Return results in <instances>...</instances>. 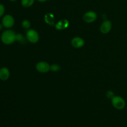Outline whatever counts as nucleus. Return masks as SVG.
I'll use <instances>...</instances> for the list:
<instances>
[{"label":"nucleus","instance_id":"f257e3e1","mask_svg":"<svg viewBox=\"0 0 127 127\" xmlns=\"http://www.w3.org/2000/svg\"><path fill=\"white\" fill-rule=\"evenodd\" d=\"M1 42L5 45H11L16 40V34L13 31L7 29L1 35Z\"/></svg>","mask_w":127,"mask_h":127},{"label":"nucleus","instance_id":"f03ea898","mask_svg":"<svg viewBox=\"0 0 127 127\" xmlns=\"http://www.w3.org/2000/svg\"><path fill=\"white\" fill-rule=\"evenodd\" d=\"M112 103L113 106L115 109H119V110L124 109L126 105L125 100L120 96H114L112 99Z\"/></svg>","mask_w":127,"mask_h":127},{"label":"nucleus","instance_id":"7ed1b4c3","mask_svg":"<svg viewBox=\"0 0 127 127\" xmlns=\"http://www.w3.org/2000/svg\"><path fill=\"white\" fill-rule=\"evenodd\" d=\"M2 24L5 28H11L14 24V19L13 16L10 14H6L4 16L2 19Z\"/></svg>","mask_w":127,"mask_h":127},{"label":"nucleus","instance_id":"20e7f679","mask_svg":"<svg viewBox=\"0 0 127 127\" xmlns=\"http://www.w3.org/2000/svg\"><path fill=\"white\" fill-rule=\"evenodd\" d=\"M26 37L27 40L31 43H37L39 39V36L38 33L33 29H30L26 33Z\"/></svg>","mask_w":127,"mask_h":127},{"label":"nucleus","instance_id":"39448f33","mask_svg":"<svg viewBox=\"0 0 127 127\" xmlns=\"http://www.w3.org/2000/svg\"><path fill=\"white\" fill-rule=\"evenodd\" d=\"M36 69L40 73H47L50 69V66L47 62H39L36 65Z\"/></svg>","mask_w":127,"mask_h":127},{"label":"nucleus","instance_id":"423d86ee","mask_svg":"<svg viewBox=\"0 0 127 127\" xmlns=\"http://www.w3.org/2000/svg\"><path fill=\"white\" fill-rule=\"evenodd\" d=\"M97 18V14L95 12L93 11H89L86 12L83 16V19L86 22L91 23V22H94L95 21Z\"/></svg>","mask_w":127,"mask_h":127},{"label":"nucleus","instance_id":"0eeeda50","mask_svg":"<svg viewBox=\"0 0 127 127\" xmlns=\"http://www.w3.org/2000/svg\"><path fill=\"white\" fill-rule=\"evenodd\" d=\"M112 29V23L110 21H104L100 26V31L103 33H108Z\"/></svg>","mask_w":127,"mask_h":127},{"label":"nucleus","instance_id":"6e6552de","mask_svg":"<svg viewBox=\"0 0 127 127\" xmlns=\"http://www.w3.org/2000/svg\"><path fill=\"white\" fill-rule=\"evenodd\" d=\"M10 76L9 70L6 67H2L0 68V79L1 81H6Z\"/></svg>","mask_w":127,"mask_h":127},{"label":"nucleus","instance_id":"1a4fd4ad","mask_svg":"<svg viewBox=\"0 0 127 127\" xmlns=\"http://www.w3.org/2000/svg\"><path fill=\"white\" fill-rule=\"evenodd\" d=\"M71 45L76 48H79L84 45V41L81 37H74L71 40Z\"/></svg>","mask_w":127,"mask_h":127},{"label":"nucleus","instance_id":"9d476101","mask_svg":"<svg viewBox=\"0 0 127 127\" xmlns=\"http://www.w3.org/2000/svg\"><path fill=\"white\" fill-rule=\"evenodd\" d=\"M69 26V22L67 20H62L56 24L55 27L58 30H62L67 28Z\"/></svg>","mask_w":127,"mask_h":127},{"label":"nucleus","instance_id":"9b49d317","mask_svg":"<svg viewBox=\"0 0 127 127\" xmlns=\"http://www.w3.org/2000/svg\"><path fill=\"white\" fill-rule=\"evenodd\" d=\"M45 20L48 24L54 25V16L51 13H47L45 16Z\"/></svg>","mask_w":127,"mask_h":127},{"label":"nucleus","instance_id":"f8f14e48","mask_svg":"<svg viewBox=\"0 0 127 127\" xmlns=\"http://www.w3.org/2000/svg\"><path fill=\"white\" fill-rule=\"evenodd\" d=\"M35 0H21V4L23 7H29L33 5Z\"/></svg>","mask_w":127,"mask_h":127},{"label":"nucleus","instance_id":"ddd939ff","mask_svg":"<svg viewBox=\"0 0 127 127\" xmlns=\"http://www.w3.org/2000/svg\"><path fill=\"white\" fill-rule=\"evenodd\" d=\"M22 26L24 29H29L30 27V26H31V23L27 20H24V21H22Z\"/></svg>","mask_w":127,"mask_h":127},{"label":"nucleus","instance_id":"4468645a","mask_svg":"<svg viewBox=\"0 0 127 127\" xmlns=\"http://www.w3.org/2000/svg\"><path fill=\"white\" fill-rule=\"evenodd\" d=\"M60 69V66L58 64H52V66H50V70H52V71H58Z\"/></svg>","mask_w":127,"mask_h":127},{"label":"nucleus","instance_id":"2eb2a0df","mask_svg":"<svg viewBox=\"0 0 127 127\" xmlns=\"http://www.w3.org/2000/svg\"><path fill=\"white\" fill-rule=\"evenodd\" d=\"M4 12H5L4 6L3 4L0 3V17L3 16L4 14Z\"/></svg>","mask_w":127,"mask_h":127},{"label":"nucleus","instance_id":"dca6fc26","mask_svg":"<svg viewBox=\"0 0 127 127\" xmlns=\"http://www.w3.org/2000/svg\"><path fill=\"white\" fill-rule=\"evenodd\" d=\"M114 96H115V95H114V92L111 91H108L107 93V97L108 98H109V99H112Z\"/></svg>","mask_w":127,"mask_h":127},{"label":"nucleus","instance_id":"f3484780","mask_svg":"<svg viewBox=\"0 0 127 127\" xmlns=\"http://www.w3.org/2000/svg\"><path fill=\"white\" fill-rule=\"evenodd\" d=\"M23 40V37L21 33H18L16 34V40L17 41H21Z\"/></svg>","mask_w":127,"mask_h":127},{"label":"nucleus","instance_id":"a211bd4d","mask_svg":"<svg viewBox=\"0 0 127 127\" xmlns=\"http://www.w3.org/2000/svg\"><path fill=\"white\" fill-rule=\"evenodd\" d=\"M3 26H2V23H0V31H1V30L2 29V28H3Z\"/></svg>","mask_w":127,"mask_h":127},{"label":"nucleus","instance_id":"6ab92c4d","mask_svg":"<svg viewBox=\"0 0 127 127\" xmlns=\"http://www.w3.org/2000/svg\"><path fill=\"white\" fill-rule=\"evenodd\" d=\"M37 1H39V2H45V1H48V0H37Z\"/></svg>","mask_w":127,"mask_h":127},{"label":"nucleus","instance_id":"aec40b11","mask_svg":"<svg viewBox=\"0 0 127 127\" xmlns=\"http://www.w3.org/2000/svg\"><path fill=\"white\" fill-rule=\"evenodd\" d=\"M10 1H12V2H14V1H17V0H9Z\"/></svg>","mask_w":127,"mask_h":127}]
</instances>
